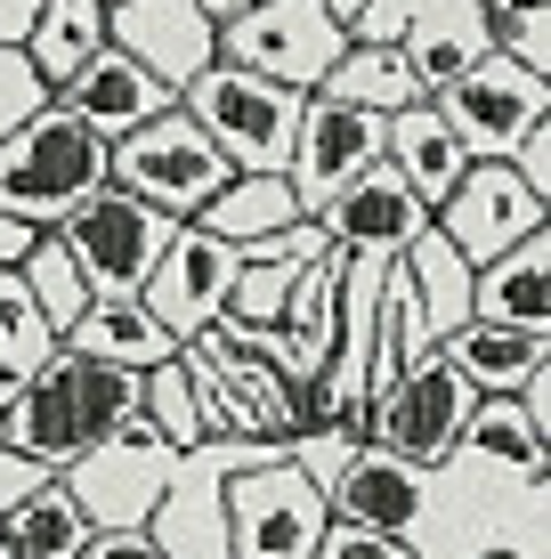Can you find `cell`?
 Listing matches in <instances>:
<instances>
[{
	"mask_svg": "<svg viewBox=\"0 0 551 559\" xmlns=\"http://www.w3.org/2000/svg\"><path fill=\"white\" fill-rule=\"evenodd\" d=\"M292 219H300V203H292V187H284V179H227L187 227H203V236H219L227 252H243V243L276 236V227H292Z\"/></svg>",
	"mask_w": 551,
	"mask_h": 559,
	"instance_id": "f1b7e54d",
	"label": "cell"
},
{
	"mask_svg": "<svg viewBox=\"0 0 551 559\" xmlns=\"http://www.w3.org/2000/svg\"><path fill=\"white\" fill-rule=\"evenodd\" d=\"M316 559H414V551L390 544V535H373V527H349V519H333L325 544H316Z\"/></svg>",
	"mask_w": 551,
	"mask_h": 559,
	"instance_id": "e575fe53",
	"label": "cell"
},
{
	"mask_svg": "<svg viewBox=\"0 0 551 559\" xmlns=\"http://www.w3.org/2000/svg\"><path fill=\"white\" fill-rule=\"evenodd\" d=\"M382 163L414 187V203H422V211H439L454 187H463L470 154L454 146V130L439 122V106L422 98V106H406V114H390V122H382Z\"/></svg>",
	"mask_w": 551,
	"mask_h": 559,
	"instance_id": "44dd1931",
	"label": "cell"
},
{
	"mask_svg": "<svg viewBox=\"0 0 551 559\" xmlns=\"http://www.w3.org/2000/svg\"><path fill=\"white\" fill-rule=\"evenodd\" d=\"M316 227H325V243L349 252V260H397L430 227V211L414 203V187L397 179L390 163H366L325 211H316Z\"/></svg>",
	"mask_w": 551,
	"mask_h": 559,
	"instance_id": "e0dca14e",
	"label": "cell"
},
{
	"mask_svg": "<svg viewBox=\"0 0 551 559\" xmlns=\"http://www.w3.org/2000/svg\"><path fill=\"white\" fill-rule=\"evenodd\" d=\"M49 349H57V333L41 324V308L25 300V284H16V276H0V406L25 390V373Z\"/></svg>",
	"mask_w": 551,
	"mask_h": 559,
	"instance_id": "4dcf8cb0",
	"label": "cell"
},
{
	"mask_svg": "<svg viewBox=\"0 0 551 559\" xmlns=\"http://www.w3.org/2000/svg\"><path fill=\"white\" fill-rule=\"evenodd\" d=\"M227 293H236V252H227L219 236H203V227H179V236L163 243L155 276H146L139 308L163 324L170 341H195L203 324H219Z\"/></svg>",
	"mask_w": 551,
	"mask_h": 559,
	"instance_id": "2e32d148",
	"label": "cell"
},
{
	"mask_svg": "<svg viewBox=\"0 0 551 559\" xmlns=\"http://www.w3.org/2000/svg\"><path fill=\"white\" fill-rule=\"evenodd\" d=\"M366 163H382V122H373V114L333 106V98H309V106H300L292 163H284V187H292L300 219H316V211H325Z\"/></svg>",
	"mask_w": 551,
	"mask_h": 559,
	"instance_id": "9a60e30c",
	"label": "cell"
},
{
	"mask_svg": "<svg viewBox=\"0 0 551 559\" xmlns=\"http://www.w3.org/2000/svg\"><path fill=\"white\" fill-rule=\"evenodd\" d=\"M325 9L340 16V25H349V16H357V9H366V0H325Z\"/></svg>",
	"mask_w": 551,
	"mask_h": 559,
	"instance_id": "60d3db41",
	"label": "cell"
},
{
	"mask_svg": "<svg viewBox=\"0 0 551 559\" xmlns=\"http://www.w3.org/2000/svg\"><path fill=\"white\" fill-rule=\"evenodd\" d=\"M130 414H139V373L98 365V357H73V349H49L25 373V390L0 406V438L57 478V471H73V462L98 447V438L122 430Z\"/></svg>",
	"mask_w": 551,
	"mask_h": 559,
	"instance_id": "7a4b0ae2",
	"label": "cell"
},
{
	"mask_svg": "<svg viewBox=\"0 0 551 559\" xmlns=\"http://www.w3.org/2000/svg\"><path fill=\"white\" fill-rule=\"evenodd\" d=\"M487 559H511V551H487Z\"/></svg>",
	"mask_w": 551,
	"mask_h": 559,
	"instance_id": "7bdbcfd3",
	"label": "cell"
},
{
	"mask_svg": "<svg viewBox=\"0 0 551 559\" xmlns=\"http://www.w3.org/2000/svg\"><path fill=\"white\" fill-rule=\"evenodd\" d=\"M33 243H41V227H25V219H0V276H16Z\"/></svg>",
	"mask_w": 551,
	"mask_h": 559,
	"instance_id": "74e56055",
	"label": "cell"
},
{
	"mask_svg": "<svg viewBox=\"0 0 551 559\" xmlns=\"http://www.w3.org/2000/svg\"><path fill=\"white\" fill-rule=\"evenodd\" d=\"M325 527H333L325 487L300 478L284 454L227 478V559H316Z\"/></svg>",
	"mask_w": 551,
	"mask_h": 559,
	"instance_id": "9c48e42d",
	"label": "cell"
},
{
	"mask_svg": "<svg viewBox=\"0 0 551 559\" xmlns=\"http://www.w3.org/2000/svg\"><path fill=\"white\" fill-rule=\"evenodd\" d=\"M349 49V25L325 9V0H252L236 25H219V57L260 82L292 90V98H316V82L333 73V57Z\"/></svg>",
	"mask_w": 551,
	"mask_h": 559,
	"instance_id": "ba28073f",
	"label": "cell"
},
{
	"mask_svg": "<svg viewBox=\"0 0 551 559\" xmlns=\"http://www.w3.org/2000/svg\"><path fill=\"white\" fill-rule=\"evenodd\" d=\"M430 106H439V122L454 130V146H463L470 163H511V146L551 122V82L487 49L479 66H470L463 82H446Z\"/></svg>",
	"mask_w": 551,
	"mask_h": 559,
	"instance_id": "30bf717a",
	"label": "cell"
},
{
	"mask_svg": "<svg viewBox=\"0 0 551 559\" xmlns=\"http://www.w3.org/2000/svg\"><path fill=\"white\" fill-rule=\"evenodd\" d=\"M430 227H439V236H446L470 267H487V260H503L511 243L543 236V227H551V203L527 195V187L511 179V163H470L463 187L430 211Z\"/></svg>",
	"mask_w": 551,
	"mask_h": 559,
	"instance_id": "4fadbf2b",
	"label": "cell"
},
{
	"mask_svg": "<svg viewBox=\"0 0 551 559\" xmlns=\"http://www.w3.org/2000/svg\"><path fill=\"white\" fill-rule=\"evenodd\" d=\"M454 462H479V471L527 487V478H551V438L519 414V397H479L463 438H454Z\"/></svg>",
	"mask_w": 551,
	"mask_h": 559,
	"instance_id": "603a6c76",
	"label": "cell"
},
{
	"mask_svg": "<svg viewBox=\"0 0 551 559\" xmlns=\"http://www.w3.org/2000/svg\"><path fill=\"white\" fill-rule=\"evenodd\" d=\"M57 243H65L73 276H82L89 300H139L146 276H155L163 243L179 236V219H163V211H146L139 195H122V187H98L82 211H73L65 227H49Z\"/></svg>",
	"mask_w": 551,
	"mask_h": 559,
	"instance_id": "5b68a950",
	"label": "cell"
},
{
	"mask_svg": "<svg viewBox=\"0 0 551 559\" xmlns=\"http://www.w3.org/2000/svg\"><path fill=\"white\" fill-rule=\"evenodd\" d=\"M98 9H122V0H98Z\"/></svg>",
	"mask_w": 551,
	"mask_h": 559,
	"instance_id": "b9f144b4",
	"label": "cell"
},
{
	"mask_svg": "<svg viewBox=\"0 0 551 559\" xmlns=\"http://www.w3.org/2000/svg\"><path fill=\"white\" fill-rule=\"evenodd\" d=\"M106 139H89L65 106H41L16 139H0V219H25V227H65L73 211L106 187Z\"/></svg>",
	"mask_w": 551,
	"mask_h": 559,
	"instance_id": "3957f363",
	"label": "cell"
},
{
	"mask_svg": "<svg viewBox=\"0 0 551 559\" xmlns=\"http://www.w3.org/2000/svg\"><path fill=\"white\" fill-rule=\"evenodd\" d=\"M82 559H163V551L146 544V527H113V535H89Z\"/></svg>",
	"mask_w": 551,
	"mask_h": 559,
	"instance_id": "8d00e7d4",
	"label": "cell"
},
{
	"mask_svg": "<svg viewBox=\"0 0 551 559\" xmlns=\"http://www.w3.org/2000/svg\"><path fill=\"white\" fill-rule=\"evenodd\" d=\"M0 447H9V438H0Z\"/></svg>",
	"mask_w": 551,
	"mask_h": 559,
	"instance_id": "f6af8a7d",
	"label": "cell"
},
{
	"mask_svg": "<svg viewBox=\"0 0 551 559\" xmlns=\"http://www.w3.org/2000/svg\"><path fill=\"white\" fill-rule=\"evenodd\" d=\"M0 544H9V559H82L89 551V519L57 478H41L25 503L0 519Z\"/></svg>",
	"mask_w": 551,
	"mask_h": 559,
	"instance_id": "83f0119b",
	"label": "cell"
},
{
	"mask_svg": "<svg viewBox=\"0 0 551 559\" xmlns=\"http://www.w3.org/2000/svg\"><path fill=\"white\" fill-rule=\"evenodd\" d=\"M0 559H9V544H0Z\"/></svg>",
	"mask_w": 551,
	"mask_h": 559,
	"instance_id": "ee69618b",
	"label": "cell"
},
{
	"mask_svg": "<svg viewBox=\"0 0 551 559\" xmlns=\"http://www.w3.org/2000/svg\"><path fill=\"white\" fill-rule=\"evenodd\" d=\"M33 16H41V0H0V49H25Z\"/></svg>",
	"mask_w": 551,
	"mask_h": 559,
	"instance_id": "f35d334b",
	"label": "cell"
},
{
	"mask_svg": "<svg viewBox=\"0 0 551 559\" xmlns=\"http://www.w3.org/2000/svg\"><path fill=\"white\" fill-rule=\"evenodd\" d=\"M333 519L373 527L414 559H551V478H495L479 462H397L382 447H357L333 478Z\"/></svg>",
	"mask_w": 551,
	"mask_h": 559,
	"instance_id": "6da1fadb",
	"label": "cell"
},
{
	"mask_svg": "<svg viewBox=\"0 0 551 559\" xmlns=\"http://www.w3.org/2000/svg\"><path fill=\"white\" fill-rule=\"evenodd\" d=\"M57 106H65L73 114V122H82L89 130V139H130V130H139V122H155V114H170V106H179V98H170V90L155 82V73H139V66H130V57L122 49H98V57H89V66L82 73H73V82L65 90H57Z\"/></svg>",
	"mask_w": 551,
	"mask_h": 559,
	"instance_id": "ac0fdd59",
	"label": "cell"
},
{
	"mask_svg": "<svg viewBox=\"0 0 551 559\" xmlns=\"http://www.w3.org/2000/svg\"><path fill=\"white\" fill-rule=\"evenodd\" d=\"M316 98L357 106V114H373V122H390V114L422 106V90H414V73H406V57H397V49H366V41H349V49L333 57V73L316 82Z\"/></svg>",
	"mask_w": 551,
	"mask_h": 559,
	"instance_id": "4316f807",
	"label": "cell"
},
{
	"mask_svg": "<svg viewBox=\"0 0 551 559\" xmlns=\"http://www.w3.org/2000/svg\"><path fill=\"white\" fill-rule=\"evenodd\" d=\"M439 357H446L479 397H519L527 381L551 365V333H503V324H479V317H470L463 333L439 341Z\"/></svg>",
	"mask_w": 551,
	"mask_h": 559,
	"instance_id": "7402d4cb",
	"label": "cell"
},
{
	"mask_svg": "<svg viewBox=\"0 0 551 559\" xmlns=\"http://www.w3.org/2000/svg\"><path fill=\"white\" fill-rule=\"evenodd\" d=\"M470 406H479V390H470L463 373L439 357V349H422L406 365V373L390 381V397L373 406V421H366V447H382V454H397V462H446L454 454V438H463V421H470Z\"/></svg>",
	"mask_w": 551,
	"mask_h": 559,
	"instance_id": "7c38bea8",
	"label": "cell"
},
{
	"mask_svg": "<svg viewBox=\"0 0 551 559\" xmlns=\"http://www.w3.org/2000/svg\"><path fill=\"white\" fill-rule=\"evenodd\" d=\"M300 106H309V98H292V90H276V82H260V73L227 66V57L179 90V114L219 146V163L236 170V179H284Z\"/></svg>",
	"mask_w": 551,
	"mask_h": 559,
	"instance_id": "277c9868",
	"label": "cell"
},
{
	"mask_svg": "<svg viewBox=\"0 0 551 559\" xmlns=\"http://www.w3.org/2000/svg\"><path fill=\"white\" fill-rule=\"evenodd\" d=\"M195 9H203V16H212V25H236V16H243V9H252V0H195Z\"/></svg>",
	"mask_w": 551,
	"mask_h": 559,
	"instance_id": "ab89813d",
	"label": "cell"
},
{
	"mask_svg": "<svg viewBox=\"0 0 551 559\" xmlns=\"http://www.w3.org/2000/svg\"><path fill=\"white\" fill-rule=\"evenodd\" d=\"M106 179L122 187V195H139L146 211H163V219H195L203 203L219 195L236 170L219 163V146L203 139L195 122H187L179 106L170 114H155V122H139L130 139H113V154H106Z\"/></svg>",
	"mask_w": 551,
	"mask_h": 559,
	"instance_id": "8992f818",
	"label": "cell"
},
{
	"mask_svg": "<svg viewBox=\"0 0 551 559\" xmlns=\"http://www.w3.org/2000/svg\"><path fill=\"white\" fill-rule=\"evenodd\" d=\"M276 454L284 447H268V438H203V447H187L170 462L155 519H146V544L163 559H227V478L260 471Z\"/></svg>",
	"mask_w": 551,
	"mask_h": 559,
	"instance_id": "52a82bcc",
	"label": "cell"
},
{
	"mask_svg": "<svg viewBox=\"0 0 551 559\" xmlns=\"http://www.w3.org/2000/svg\"><path fill=\"white\" fill-rule=\"evenodd\" d=\"M98 49H106V9H98V0H41V16H33V33H25V66L41 73L49 98H57V90H65Z\"/></svg>",
	"mask_w": 551,
	"mask_h": 559,
	"instance_id": "484cf974",
	"label": "cell"
},
{
	"mask_svg": "<svg viewBox=\"0 0 551 559\" xmlns=\"http://www.w3.org/2000/svg\"><path fill=\"white\" fill-rule=\"evenodd\" d=\"M397 57H406L414 90L439 98L446 82H463V73L487 57V9L479 0H414L406 33H397Z\"/></svg>",
	"mask_w": 551,
	"mask_h": 559,
	"instance_id": "d6986e66",
	"label": "cell"
},
{
	"mask_svg": "<svg viewBox=\"0 0 551 559\" xmlns=\"http://www.w3.org/2000/svg\"><path fill=\"white\" fill-rule=\"evenodd\" d=\"M57 349L98 357V365H122V373H155V365L179 357V341H170L139 300H89V308H82V324H73Z\"/></svg>",
	"mask_w": 551,
	"mask_h": 559,
	"instance_id": "cb8c5ba5",
	"label": "cell"
},
{
	"mask_svg": "<svg viewBox=\"0 0 551 559\" xmlns=\"http://www.w3.org/2000/svg\"><path fill=\"white\" fill-rule=\"evenodd\" d=\"M106 41L139 73H155L170 98H179L195 73L219 66V25L195 0H122V9H106Z\"/></svg>",
	"mask_w": 551,
	"mask_h": 559,
	"instance_id": "5bb4252c",
	"label": "cell"
},
{
	"mask_svg": "<svg viewBox=\"0 0 551 559\" xmlns=\"http://www.w3.org/2000/svg\"><path fill=\"white\" fill-rule=\"evenodd\" d=\"M397 267H406V284H414V308H422L430 349H439L446 333H463V324H470V260L454 252L439 227H422V236L397 252Z\"/></svg>",
	"mask_w": 551,
	"mask_h": 559,
	"instance_id": "d4e9b609",
	"label": "cell"
},
{
	"mask_svg": "<svg viewBox=\"0 0 551 559\" xmlns=\"http://www.w3.org/2000/svg\"><path fill=\"white\" fill-rule=\"evenodd\" d=\"M487 9V49L551 82V0H479Z\"/></svg>",
	"mask_w": 551,
	"mask_h": 559,
	"instance_id": "1f68e13d",
	"label": "cell"
},
{
	"mask_svg": "<svg viewBox=\"0 0 551 559\" xmlns=\"http://www.w3.org/2000/svg\"><path fill=\"white\" fill-rule=\"evenodd\" d=\"M41 106H49V90H41V73L25 66V49H0V139H16Z\"/></svg>",
	"mask_w": 551,
	"mask_h": 559,
	"instance_id": "836d02e7",
	"label": "cell"
},
{
	"mask_svg": "<svg viewBox=\"0 0 551 559\" xmlns=\"http://www.w3.org/2000/svg\"><path fill=\"white\" fill-rule=\"evenodd\" d=\"M170 462H179V454L146 430V414H130L122 430L98 438L73 471H57V487L82 503L89 535H113V527H146V519H155L163 487H170Z\"/></svg>",
	"mask_w": 551,
	"mask_h": 559,
	"instance_id": "8fae6325",
	"label": "cell"
},
{
	"mask_svg": "<svg viewBox=\"0 0 551 559\" xmlns=\"http://www.w3.org/2000/svg\"><path fill=\"white\" fill-rule=\"evenodd\" d=\"M41 478H49V471H41V462H25V454H16V447H0V519H9L16 503H25V495H33V487H41Z\"/></svg>",
	"mask_w": 551,
	"mask_h": 559,
	"instance_id": "d590c367",
	"label": "cell"
},
{
	"mask_svg": "<svg viewBox=\"0 0 551 559\" xmlns=\"http://www.w3.org/2000/svg\"><path fill=\"white\" fill-rule=\"evenodd\" d=\"M139 414H146V430H155V438H163L170 454L203 447V421H195V390H187L179 357H170V365H155V373H139Z\"/></svg>",
	"mask_w": 551,
	"mask_h": 559,
	"instance_id": "d6a6232c",
	"label": "cell"
},
{
	"mask_svg": "<svg viewBox=\"0 0 551 559\" xmlns=\"http://www.w3.org/2000/svg\"><path fill=\"white\" fill-rule=\"evenodd\" d=\"M470 317L503 333H551V227L511 243L503 260L470 267Z\"/></svg>",
	"mask_w": 551,
	"mask_h": 559,
	"instance_id": "ffe728a7",
	"label": "cell"
},
{
	"mask_svg": "<svg viewBox=\"0 0 551 559\" xmlns=\"http://www.w3.org/2000/svg\"><path fill=\"white\" fill-rule=\"evenodd\" d=\"M16 284H25V300L41 308V324H49L57 341H65L73 324H82V308H89V293H82V276H73V260H65V243H57V236H41V243L25 252Z\"/></svg>",
	"mask_w": 551,
	"mask_h": 559,
	"instance_id": "f546056e",
	"label": "cell"
}]
</instances>
